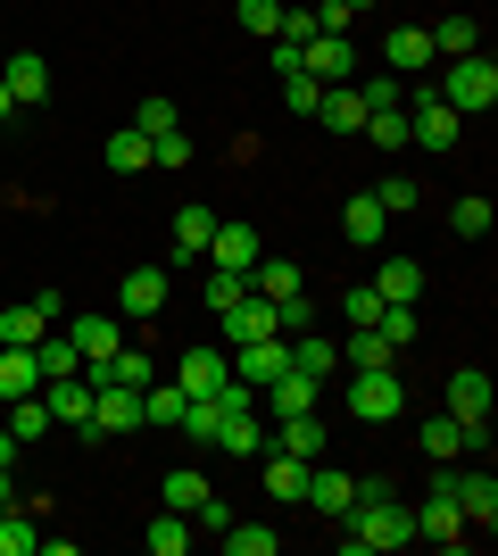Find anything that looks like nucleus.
Wrapping results in <instances>:
<instances>
[{"instance_id":"1","label":"nucleus","mask_w":498,"mask_h":556,"mask_svg":"<svg viewBox=\"0 0 498 556\" xmlns=\"http://www.w3.org/2000/svg\"><path fill=\"white\" fill-rule=\"evenodd\" d=\"M432 92L449 100L457 116H490V100H498V67L482 59V50H465V59H449V67H440V84H432Z\"/></svg>"},{"instance_id":"2","label":"nucleus","mask_w":498,"mask_h":556,"mask_svg":"<svg viewBox=\"0 0 498 556\" xmlns=\"http://www.w3.org/2000/svg\"><path fill=\"white\" fill-rule=\"evenodd\" d=\"M440 399H449V416L465 424V448H490V374H482V366H457Z\"/></svg>"},{"instance_id":"3","label":"nucleus","mask_w":498,"mask_h":556,"mask_svg":"<svg viewBox=\"0 0 498 556\" xmlns=\"http://www.w3.org/2000/svg\"><path fill=\"white\" fill-rule=\"evenodd\" d=\"M399 407H407L399 366H366V374H349V416H357V424H391Z\"/></svg>"},{"instance_id":"4","label":"nucleus","mask_w":498,"mask_h":556,"mask_svg":"<svg viewBox=\"0 0 498 556\" xmlns=\"http://www.w3.org/2000/svg\"><path fill=\"white\" fill-rule=\"evenodd\" d=\"M440 490L457 498V515H465V532H498V482L490 473H465V465H440Z\"/></svg>"},{"instance_id":"5","label":"nucleus","mask_w":498,"mask_h":556,"mask_svg":"<svg viewBox=\"0 0 498 556\" xmlns=\"http://www.w3.org/2000/svg\"><path fill=\"white\" fill-rule=\"evenodd\" d=\"M457 134H465V116L449 109V100L432 92L424 75H416V109H407V141H424V150H457Z\"/></svg>"},{"instance_id":"6","label":"nucleus","mask_w":498,"mask_h":556,"mask_svg":"<svg viewBox=\"0 0 498 556\" xmlns=\"http://www.w3.org/2000/svg\"><path fill=\"white\" fill-rule=\"evenodd\" d=\"M117 432H142V391H125V382H100V391H92V424H84V441H117Z\"/></svg>"},{"instance_id":"7","label":"nucleus","mask_w":498,"mask_h":556,"mask_svg":"<svg viewBox=\"0 0 498 556\" xmlns=\"http://www.w3.org/2000/svg\"><path fill=\"white\" fill-rule=\"evenodd\" d=\"M225 382H233V357H225L216 341L183 349V366H175V391H183V399H216Z\"/></svg>"},{"instance_id":"8","label":"nucleus","mask_w":498,"mask_h":556,"mask_svg":"<svg viewBox=\"0 0 498 556\" xmlns=\"http://www.w3.org/2000/svg\"><path fill=\"white\" fill-rule=\"evenodd\" d=\"M416 540H432V548H465V540H474V532H465V515H457V498L440 482H432V498L416 507Z\"/></svg>"},{"instance_id":"9","label":"nucleus","mask_w":498,"mask_h":556,"mask_svg":"<svg viewBox=\"0 0 498 556\" xmlns=\"http://www.w3.org/2000/svg\"><path fill=\"white\" fill-rule=\"evenodd\" d=\"M283 366H291V341H283V332H266V341H241V349H233V382H250V391H266Z\"/></svg>"},{"instance_id":"10","label":"nucleus","mask_w":498,"mask_h":556,"mask_svg":"<svg viewBox=\"0 0 498 556\" xmlns=\"http://www.w3.org/2000/svg\"><path fill=\"white\" fill-rule=\"evenodd\" d=\"M266 332H283V325H274V300H258V291H250V300H233L225 316H216V341H225V349L266 341Z\"/></svg>"},{"instance_id":"11","label":"nucleus","mask_w":498,"mask_h":556,"mask_svg":"<svg viewBox=\"0 0 498 556\" xmlns=\"http://www.w3.org/2000/svg\"><path fill=\"white\" fill-rule=\"evenodd\" d=\"M357 498H366V482H357V473H341V465H308V507H316V515H332V523H341Z\"/></svg>"},{"instance_id":"12","label":"nucleus","mask_w":498,"mask_h":556,"mask_svg":"<svg viewBox=\"0 0 498 556\" xmlns=\"http://www.w3.org/2000/svg\"><path fill=\"white\" fill-rule=\"evenodd\" d=\"M42 407H50V424L84 432V424H92V382H84V366L59 374V382H42Z\"/></svg>"},{"instance_id":"13","label":"nucleus","mask_w":498,"mask_h":556,"mask_svg":"<svg viewBox=\"0 0 498 556\" xmlns=\"http://www.w3.org/2000/svg\"><path fill=\"white\" fill-rule=\"evenodd\" d=\"M67 341H75V357H84V366H108V357L125 349V316H75Z\"/></svg>"},{"instance_id":"14","label":"nucleus","mask_w":498,"mask_h":556,"mask_svg":"<svg viewBox=\"0 0 498 556\" xmlns=\"http://www.w3.org/2000/svg\"><path fill=\"white\" fill-rule=\"evenodd\" d=\"M308 465H316V457H291V448H274V441H266V448H258V482L274 490L283 507H291V498H308Z\"/></svg>"},{"instance_id":"15","label":"nucleus","mask_w":498,"mask_h":556,"mask_svg":"<svg viewBox=\"0 0 498 556\" xmlns=\"http://www.w3.org/2000/svg\"><path fill=\"white\" fill-rule=\"evenodd\" d=\"M258 257H266L258 225H216V241H208V266H225V275H250Z\"/></svg>"},{"instance_id":"16","label":"nucleus","mask_w":498,"mask_h":556,"mask_svg":"<svg viewBox=\"0 0 498 556\" xmlns=\"http://www.w3.org/2000/svg\"><path fill=\"white\" fill-rule=\"evenodd\" d=\"M117 307H125V325H150V316L166 307V266H133L125 291H117Z\"/></svg>"},{"instance_id":"17","label":"nucleus","mask_w":498,"mask_h":556,"mask_svg":"<svg viewBox=\"0 0 498 556\" xmlns=\"http://www.w3.org/2000/svg\"><path fill=\"white\" fill-rule=\"evenodd\" d=\"M382 59H391V75H407V84H416V75H424L432 59H440V50H432V34H424V25H391Z\"/></svg>"},{"instance_id":"18","label":"nucleus","mask_w":498,"mask_h":556,"mask_svg":"<svg viewBox=\"0 0 498 556\" xmlns=\"http://www.w3.org/2000/svg\"><path fill=\"white\" fill-rule=\"evenodd\" d=\"M266 407H274V416H308V407H316V399H324V382H316V374H299V366H283V374H274V382H266Z\"/></svg>"},{"instance_id":"19","label":"nucleus","mask_w":498,"mask_h":556,"mask_svg":"<svg viewBox=\"0 0 498 556\" xmlns=\"http://www.w3.org/2000/svg\"><path fill=\"white\" fill-rule=\"evenodd\" d=\"M299 67H308L316 84H349V67H357V50H349V34H316V42L299 50Z\"/></svg>"},{"instance_id":"20","label":"nucleus","mask_w":498,"mask_h":556,"mask_svg":"<svg viewBox=\"0 0 498 556\" xmlns=\"http://www.w3.org/2000/svg\"><path fill=\"white\" fill-rule=\"evenodd\" d=\"M266 441H274V448H291V457H324V448H332V432H324V416L308 407V416H274V432H266Z\"/></svg>"},{"instance_id":"21","label":"nucleus","mask_w":498,"mask_h":556,"mask_svg":"<svg viewBox=\"0 0 498 556\" xmlns=\"http://www.w3.org/2000/svg\"><path fill=\"white\" fill-rule=\"evenodd\" d=\"M0 84H9V100H17V109H34V100H50V59L17 50V59L0 67Z\"/></svg>"},{"instance_id":"22","label":"nucleus","mask_w":498,"mask_h":556,"mask_svg":"<svg viewBox=\"0 0 498 556\" xmlns=\"http://www.w3.org/2000/svg\"><path fill=\"white\" fill-rule=\"evenodd\" d=\"M374 291H382V307H416L424 300V266H416V257H382Z\"/></svg>"},{"instance_id":"23","label":"nucleus","mask_w":498,"mask_h":556,"mask_svg":"<svg viewBox=\"0 0 498 556\" xmlns=\"http://www.w3.org/2000/svg\"><path fill=\"white\" fill-rule=\"evenodd\" d=\"M316 116H324L332 134H366V92H357V84H324Z\"/></svg>"},{"instance_id":"24","label":"nucleus","mask_w":498,"mask_h":556,"mask_svg":"<svg viewBox=\"0 0 498 556\" xmlns=\"http://www.w3.org/2000/svg\"><path fill=\"white\" fill-rule=\"evenodd\" d=\"M416 448H424L432 465H449V457H465V424H457L449 407H440V416H424V424H416Z\"/></svg>"},{"instance_id":"25","label":"nucleus","mask_w":498,"mask_h":556,"mask_svg":"<svg viewBox=\"0 0 498 556\" xmlns=\"http://www.w3.org/2000/svg\"><path fill=\"white\" fill-rule=\"evenodd\" d=\"M208 241H216V208L183 200V208H175V257H208Z\"/></svg>"},{"instance_id":"26","label":"nucleus","mask_w":498,"mask_h":556,"mask_svg":"<svg viewBox=\"0 0 498 556\" xmlns=\"http://www.w3.org/2000/svg\"><path fill=\"white\" fill-rule=\"evenodd\" d=\"M216 448H225V457H258V448H266V424L250 416V407H225V424H216Z\"/></svg>"},{"instance_id":"27","label":"nucleus","mask_w":498,"mask_h":556,"mask_svg":"<svg viewBox=\"0 0 498 556\" xmlns=\"http://www.w3.org/2000/svg\"><path fill=\"white\" fill-rule=\"evenodd\" d=\"M42 332H50V316L34 300H25V307H0V349H34Z\"/></svg>"},{"instance_id":"28","label":"nucleus","mask_w":498,"mask_h":556,"mask_svg":"<svg viewBox=\"0 0 498 556\" xmlns=\"http://www.w3.org/2000/svg\"><path fill=\"white\" fill-rule=\"evenodd\" d=\"M382 225H391V216L374 208V191H366V200H349V208H341V232H349V250H374V241H382Z\"/></svg>"},{"instance_id":"29","label":"nucleus","mask_w":498,"mask_h":556,"mask_svg":"<svg viewBox=\"0 0 498 556\" xmlns=\"http://www.w3.org/2000/svg\"><path fill=\"white\" fill-rule=\"evenodd\" d=\"M42 391V366H34V349H0V399H25Z\"/></svg>"},{"instance_id":"30","label":"nucleus","mask_w":498,"mask_h":556,"mask_svg":"<svg viewBox=\"0 0 498 556\" xmlns=\"http://www.w3.org/2000/svg\"><path fill=\"white\" fill-rule=\"evenodd\" d=\"M291 366H299V374H316V382H324V374L341 366V349H332L324 332H291Z\"/></svg>"},{"instance_id":"31","label":"nucleus","mask_w":498,"mask_h":556,"mask_svg":"<svg viewBox=\"0 0 498 556\" xmlns=\"http://www.w3.org/2000/svg\"><path fill=\"white\" fill-rule=\"evenodd\" d=\"M108 175H150V134H108Z\"/></svg>"},{"instance_id":"32","label":"nucleus","mask_w":498,"mask_h":556,"mask_svg":"<svg viewBox=\"0 0 498 556\" xmlns=\"http://www.w3.org/2000/svg\"><path fill=\"white\" fill-rule=\"evenodd\" d=\"M183 407H191V399L175 391V382H150V391H142V424H158V432H175V424H183Z\"/></svg>"},{"instance_id":"33","label":"nucleus","mask_w":498,"mask_h":556,"mask_svg":"<svg viewBox=\"0 0 498 556\" xmlns=\"http://www.w3.org/2000/svg\"><path fill=\"white\" fill-rule=\"evenodd\" d=\"M183 548H191V515L158 507V515H150V556H183Z\"/></svg>"},{"instance_id":"34","label":"nucleus","mask_w":498,"mask_h":556,"mask_svg":"<svg viewBox=\"0 0 498 556\" xmlns=\"http://www.w3.org/2000/svg\"><path fill=\"white\" fill-rule=\"evenodd\" d=\"M216 548H233V556H274V548H283V532H266V523H225V532H216Z\"/></svg>"},{"instance_id":"35","label":"nucleus","mask_w":498,"mask_h":556,"mask_svg":"<svg viewBox=\"0 0 498 556\" xmlns=\"http://www.w3.org/2000/svg\"><path fill=\"white\" fill-rule=\"evenodd\" d=\"M208 473H200V465H175V473H166V507H175V515H191V507H200V498H208Z\"/></svg>"},{"instance_id":"36","label":"nucleus","mask_w":498,"mask_h":556,"mask_svg":"<svg viewBox=\"0 0 498 556\" xmlns=\"http://www.w3.org/2000/svg\"><path fill=\"white\" fill-rule=\"evenodd\" d=\"M9 432H17V448H25V441H42V432H50V407H42V391L9 399Z\"/></svg>"},{"instance_id":"37","label":"nucleus","mask_w":498,"mask_h":556,"mask_svg":"<svg viewBox=\"0 0 498 556\" xmlns=\"http://www.w3.org/2000/svg\"><path fill=\"white\" fill-rule=\"evenodd\" d=\"M366 366H399V349L382 341L374 325H357V332H349V374H366Z\"/></svg>"},{"instance_id":"38","label":"nucleus","mask_w":498,"mask_h":556,"mask_svg":"<svg viewBox=\"0 0 498 556\" xmlns=\"http://www.w3.org/2000/svg\"><path fill=\"white\" fill-rule=\"evenodd\" d=\"M34 366H42V382H59V374H75L84 357H75L67 332H42V341H34Z\"/></svg>"},{"instance_id":"39","label":"nucleus","mask_w":498,"mask_h":556,"mask_svg":"<svg viewBox=\"0 0 498 556\" xmlns=\"http://www.w3.org/2000/svg\"><path fill=\"white\" fill-rule=\"evenodd\" d=\"M432 34V50H440V59H465V50H482L474 42V17H440V25H424Z\"/></svg>"},{"instance_id":"40","label":"nucleus","mask_w":498,"mask_h":556,"mask_svg":"<svg viewBox=\"0 0 498 556\" xmlns=\"http://www.w3.org/2000/svg\"><path fill=\"white\" fill-rule=\"evenodd\" d=\"M366 141L374 150H407V109H366Z\"/></svg>"},{"instance_id":"41","label":"nucleus","mask_w":498,"mask_h":556,"mask_svg":"<svg viewBox=\"0 0 498 556\" xmlns=\"http://www.w3.org/2000/svg\"><path fill=\"white\" fill-rule=\"evenodd\" d=\"M34 548H42L34 515H17V507H9V515H0V556H34Z\"/></svg>"},{"instance_id":"42","label":"nucleus","mask_w":498,"mask_h":556,"mask_svg":"<svg viewBox=\"0 0 498 556\" xmlns=\"http://www.w3.org/2000/svg\"><path fill=\"white\" fill-rule=\"evenodd\" d=\"M316 100H324V84H316L308 67H291V75H283V109H291V116H316Z\"/></svg>"},{"instance_id":"43","label":"nucleus","mask_w":498,"mask_h":556,"mask_svg":"<svg viewBox=\"0 0 498 556\" xmlns=\"http://www.w3.org/2000/svg\"><path fill=\"white\" fill-rule=\"evenodd\" d=\"M341 316H349V332L374 325V316H382V291H374V282H349V291H341Z\"/></svg>"},{"instance_id":"44","label":"nucleus","mask_w":498,"mask_h":556,"mask_svg":"<svg viewBox=\"0 0 498 556\" xmlns=\"http://www.w3.org/2000/svg\"><path fill=\"white\" fill-rule=\"evenodd\" d=\"M233 17L250 25V34H266V42H274V25H283V0H233Z\"/></svg>"},{"instance_id":"45","label":"nucleus","mask_w":498,"mask_h":556,"mask_svg":"<svg viewBox=\"0 0 498 556\" xmlns=\"http://www.w3.org/2000/svg\"><path fill=\"white\" fill-rule=\"evenodd\" d=\"M416 200H424V191L407 184V175H391V184L374 191V208H382V216H416Z\"/></svg>"},{"instance_id":"46","label":"nucleus","mask_w":498,"mask_h":556,"mask_svg":"<svg viewBox=\"0 0 498 556\" xmlns=\"http://www.w3.org/2000/svg\"><path fill=\"white\" fill-rule=\"evenodd\" d=\"M233 300H250V282H241V275H225V266H208V316H225Z\"/></svg>"},{"instance_id":"47","label":"nucleus","mask_w":498,"mask_h":556,"mask_svg":"<svg viewBox=\"0 0 498 556\" xmlns=\"http://www.w3.org/2000/svg\"><path fill=\"white\" fill-rule=\"evenodd\" d=\"M449 225L465 232V241H482V232H490V200H482V191H474V200H457V208H449Z\"/></svg>"},{"instance_id":"48","label":"nucleus","mask_w":498,"mask_h":556,"mask_svg":"<svg viewBox=\"0 0 498 556\" xmlns=\"http://www.w3.org/2000/svg\"><path fill=\"white\" fill-rule=\"evenodd\" d=\"M150 166H191V141L183 134H150Z\"/></svg>"},{"instance_id":"49","label":"nucleus","mask_w":498,"mask_h":556,"mask_svg":"<svg viewBox=\"0 0 498 556\" xmlns=\"http://www.w3.org/2000/svg\"><path fill=\"white\" fill-rule=\"evenodd\" d=\"M133 125H142V134H175V100H158V92H150V100H142V116H133Z\"/></svg>"},{"instance_id":"50","label":"nucleus","mask_w":498,"mask_h":556,"mask_svg":"<svg viewBox=\"0 0 498 556\" xmlns=\"http://www.w3.org/2000/svg\"><path fill=\"white\" fill-rule=\"evenodd\" d=\"M17 507V482H9V465H0V515Z\"/></svg>"},{"instance_id":"51","label":"nucleus","mask_w":498,"mask_h":556,"mask_svg":"<svg viewBox=\"0 0 498 556\" xmlns=\"http://www.w3.org/2000/svg\"><path fill=\"white\" fill-rule=\"evenodd\" d=\"M0 465H17V432H0Z\"/></svg>"},{"instance_id":"52","label":"nucleus","mask_w":498,"mask_h":556,"mask_svg":"<svg viewBox=\"0 0 498 556\" xmlns=\"http://www.w3.org/2000/svg\"><path fill=\"white\" fill-rule=\"evenodd\" d=\"M9 116H17V100H9V84H0V125H9Z\"/></svg>"},{"instance_id":"53","label":"nucleus","mask_w":498,"mask_h":556,"mask_svg":"<svg viewBox=\"0 0 498 556\" xmlns=\"http://www.w3.org/2000/svg\"><path fill=\"white\" fill-rule=\"evenodd\" d=\"M341 9H349V17H357V9H374V0H341Z\"/></svg>"}]
</instances>
